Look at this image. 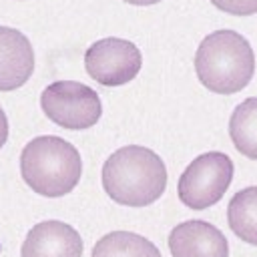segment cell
<instances>
[{"instance_id": "cell-11", "label": "cell", "mask_w": 257, "mask_h": 257, "mask_svg": "<svg viewBox=\"0 0 257 257\" xmlns=\"http://www.w3.org/2000/svg\"><path fill=\"white\" fill-rule=\"evenodd\" d=\"M90 257H161V251L139 233L112 231L94 243Z\"/></svg>"}, {"instance_id": "cell-7", "label": "cell", "mask_w": 257, "mask_h": 257, "mask_svg": "<svg viewBox=\"0 0 257 257\" xmlns=\"http://www.w3.org/2000/svg\"><path fill=\"white\" fill-rule=\"evenodd\" d=\"M169 249L173 257H229L225 235L201 219L183 221L173 227L169 233Z\"/></svg>"}, {"instance_id": "cell-3", "label": "cell", "mask_w": 257, "mask_h": 257, "mask_svg": "<svg viewBox=\"0 0 257 257\" xmlns=\"http://www.w3.org/2000/svg\"><path fill=\"white\" fill-rule=\"evenodd\" d=\"M20 175L34 193L62 197L78 185L82 159L76 147L60 137H34L20 153Z\"/></svg>"}, {"instance_id": "cell-8", "label": "cell", "mask_w": 257, "mask_h": 257, "mask_svg": "<svg viewBox=\"0 0 257 257\" xmlns=\"http://www.w3.org/2000/svg\"><path fill=\"white\" fill-rule=\"evenodd\" d=\"M20 257H82L80 233L56 219L36 223L22 243Z\"/></svg>"}, {"instance_id": "cell-12", "label": "cell", "mask_w": 257, "mask_h": 257, "mask_svg": "<svg viewBox=\"0 0 257 257\" xmlns=\"http://www.w3.org/2000/svg\"><path fill=\"white\" fill-rule=\"evenodd\" d=\"M229 137L241 155L257 161V96L235 106L229 118Z\"/></svg>"}, {"instance_id": "cell-2", "label": "cell", "mask_w": 257, "mask_h": 257, "mask_svg": "<svg viewBox=\"0 0 257 257\" xmlns=\"http://www.w3.org/2000/svg\"><path fill=\"white\" fill-rule=\"evenodd\" d=\"M195 72L203 86L217 94H233L255 74V52L249 40L235 30L207 34L195 54Z\"/></svg>"}, {"instance_id": "cell-14", "label": "cell", "mask_w": 257, "mask_h": 257, "mask_svg": "<svg viewBox=\"0 0 257 257\" xmlns=\"http://www.w3.org/2000/svg\"><path fill=\"white\" fill-rule=\"evenodd\" d=\"M6 139H8V118H6V112L0 106V149L4 147Z\"/></svg>"}, {"instance_id": "cell-10", "label": "cell", "mask_w": 257, "mask_h": 257, "mask_svg": "<svg viewBox=\"0 0 257 257\" xmlns=\"http://www.w3.org/2000/svg\"><path fill=\"white\" fill-rule=\"evenodd\" d=\"M231 231L245 243L257 245V185L237 191L227 207Z\"/></svg>"}, {"instance_id": "cell-4", "label": "cell", "mask_w": 257, "mask_h": 257, "mask_svg": "<svg viewBox=\"0 0 257 257\" xmlns=\"http://www.w3.org/2000/svg\"><path fill=\"white\" fill-rule=\"evenodd\" d=\"M233 179V161L229 155L219 151H209L193 159L181 173L177 191L183 205L201 211L225 195Z\"/></svg>"}, {"instance_id": "cell-13", "label": "cell", "mask_w": 257, "mask_h": 257, "mask_svg": "<svg viewBox=\"0 0 257 257\" xmlns=\"http://www.w3.org/2000/svg\"><path fill=\"white\" fill-rule=\"evenodd\" d=\"M219 10L235 16H249L257 12V0H211Z\"/></svg>"}, {"instance_id": "cell-9", "label": "cell", "mask_w": 257, "mask_h": 257, "mask_svg": "<svg viewBox=\"0 0 257 257\" xmlns=\"http://www.w3.org/2000/svg\"><path fill=\"white\" fill-rule=\"evenodd\" d=\"M34 70L30 40L16 28L0 26V92L20 88Z\"/></svg>"}, {"instance_id": "cell-15", "label": "cell", "mask_w": 257, "mask_h": 257, "mask_svg": "<svg viewBox=\"0 0 257 257\" xmlns=\"http://www.w3.org/2000/svg\"><path fill=\"white\" fill-rule=\"evenodd\" d=\"M128 4H135V6H151V4H157L161 0H124Z\"/></svg>"}, {"instance_id": "cell-5", "label": "cell", "mask_w": 257, "mask_h": 257, "mask_svg": "<svg viewBox=\"0 0 257 257\" xmlns=\"http://www.w3.org/2000/svg\"><path fill=\"white\" fill-rule=\"evenodd\" d=\"M42 112L62 128L82 131L98 122L102 114L100 96L76 80L50 82L40 94Z\"/></svg>"}, {"instance_id": "cell-6", "label": "cell", "mask_w": 257, "mask_h": 257, "mask_svg": "<svg viewBox=\"0 0 257 257\" xmlns=\"http://www.w3.org/2000/svg\"><path fill=\"white\" fill-rule=\"evenodd\" d=\"M143 66L137 44L124 38H102L84 52V68L92 80L104 86H120L131 82Z\"/></svg>"}, {"instance_id": "cell-1", "label": "cell", "mask_w": 257, "mask_h": 257, "mask_svg": "<svg viewBox=\"0 0 257 257\" xmlns=\"http://www.w3.org/2000/svg\"><path fill=\"white\" fill-rule=\"evenodd\" d=\"M102 187L118 205L147 207L165 193L167 167L155 151L126 145L104 161Z\"/></svg>"}]
</instances>
